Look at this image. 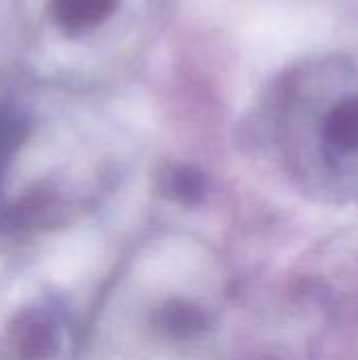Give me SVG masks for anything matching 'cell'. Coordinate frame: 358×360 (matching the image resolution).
I'll list each match as a JSON object with an SVG mask.
<instances>
[{"mask_svg": "<svg viewBox=\"0 0 358 360\" xmlns=\"http://www.w3.org/2000/svg\"><path fill=\"white\" fill-rule=\"evenodd\" d=\"M327 137L338 146L358 143V97L342 103L327 122Z\"/></svg>", "mask_w": 358, "mask_h": 360, "instance_id": "3", "label": "cell"}, {"mask_svg": "<svg viewBox=\"0 0 358 360\" xmlns=\"http://www.w3.org/2000/svg\"><path fill=\"white\" fill-rule=\"evenodd\" d=\"M23 139V127L13 116H0V171L6 167Z\"/></svg>", "mask_w": 358, "mask_h": 360, "instance_id": "4", "label": "cell"}, {"mask_svg": "<svg viewBox=\"0 0 358 360\" xmlns=\"http://www.w3.org/2000/svg\"><path fill=\"white\" fill-rule=\"evenodd\" d=\"M118 0H53L55 19L68 30H80L103 19Z\"/></svg>", "mask_w": 358, "mask_h": 360, "instance_id": "2", "label": "cell"}, {"mask_svg": "<svg viewBox=\"0 0 358 360\" xmlns=\"http://www.w3.org/2000/svg\"><path fill=\"white\" fill-rule=\"evenodd\" d=\"M57 348L59 327L53 314L42 308L21 312L6 338V354L11 360H51Z\"/></svg>", "mask_w": 358, "mask_h": 360, "instance_id": "1", "label": "cell"}]
</instances>
